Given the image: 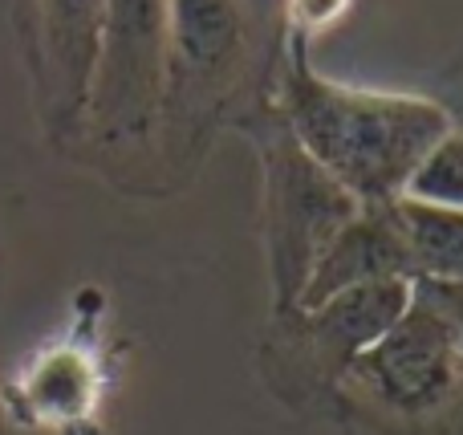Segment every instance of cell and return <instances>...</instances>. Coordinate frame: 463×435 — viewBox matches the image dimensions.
<instances>
[{"mask_svg":"<svg viewBox=\"0 0 463 435\" xmlns=\"http://www.w3.org/2000/svg\"><path fill=\"white\" fill-rule=\"evenodd\" d=\"M293 143L358 203H394L411 171L448 135L451 110L423 94L342 86L293 57L285 81Z\"/></svg>","mask_w":463,"mask_h":435,"instance_id":"cell-1","label":"cell"},{"mask_svg":"<svg viewBox=\"0 0 463 435\" xmlns=\"http://www.w3.org/2000/svg\"><path fill=\"white\" fill-rule=\"evenodd\" d=\"M342 374L362 395L399 415H431L451 403L463 379L459 338L456 317L431 277H415V298L407 314Z\"/></svg>","mask_w":463,"mask_h":435,"instance_id":"cell-2","label":"cell"},{"mask_svg":"<svg viewBox=\"0 0 463 435\" xmlns=\"http://www.w3.org/2000/svg\"><path fill=\"white\" fill-rule=\"evenodd\" d=\"M383 277H419V273L394 203H362L329 236L326 249L317 252L301 293H297V309H313L326 298H334V293L350 289V285L383 281Z\"/></svg>","mask_w":463,"mask_h":435,"instance_id":"cell-3","label":"cell"},{"mask_svg":"<svg viewBox=\"0 0 463 435\" xmlns=\"http://www.w3.org/2000/svg\"><path fill=\"white\" fill-rule=\"evenodd\" d=\"M106 387L98 350L81 334L37 350L8 383V403L33 428H78L94 415Z\"/></svg>","mask_w":463,"mask_h":435,"instance_id":"cell-4","label":"cell"},{"mask_svg":"<svg viewBox=\"0 0 463 435\" xmlns=\"http://www.w3.org/2000/svg\"><path fill=\"white\" fill-rule=\"evenodd\" d=\"M415 298V277H383V281H362L350 289L326 298L321 306L305 309L309 314V334L317 350L337 366L354 363L366 346H374Z\"/></svg>","mask_w":463,"mask_h":435,"instance_id":"cell-5","label":"cell"},{"mask_svg":"<svg viewBox=\"0 0 463 435\" xmlns=\"http://www.w3.org/2000/svg\"><path fill=\"white\" fill-rule=\"evenodd\" d=\"M402 236L419 277L463 285V212L427 208V203L394 200Z\"/></svg>","mask_w":463,"mask_h":435,"instance_id":"cell-6","label":"cell"},{"mask_svg":"<svg viewBox=\"0 0 463 435\" xmlns=\"http://www.w3.org/2000/svg\"><path fill=\"white\" fill-rule=\"evenodd\" d=\"M399 200L427 203V208L463 212V130L451 127L411 171Z\"/></svg>","mask_w":463,"mask_h":435,"instance_id":"cell-7","label":"cell"},{"mask_svg":"<svg viewBox=\"0 0 463 435\" xmlns=\"http://www.w3.org/2000/svg\"><path fill=\"white\" fill-rule=\"evenodd\" d=\"M232 37V21L220 8V0H187L179 8V49L192 65L212 70V65L224 57Z\"/></svg>","mask_w":463,"mask_h":435,"instance_id":"cell-8","label":"cell"},{"mask_svg":"<svg viewBox=\"0 0 463 435\" xmlns=\"http://www.w3.org/2000/svg\"><path fill=\"white\" fill-rule=\"evenodd\" d=\"M350 8V0H288V21L301 37L329 29L334 21H342V13Z\"/></svg>","mask_w":463,"mask_h":435,"instance_id":"cell-9","label":"cell"},{"mask_svg":"<svg viewBox=\"0 0 463 435\" xmlns=\"http://www.w3.org/2000/svg\"><path fill=\"white\" fill-rule=\"evenodd\" d=\"M435 281V277H431ZM435 289H439V298L448 301L451 317H456V338H459V363H463V285L456 281H435Z\"/></svg>","mask_w":463,"mask_h":435,"instance_id":"cell-10","label":"cell"}]
</instances>
